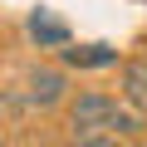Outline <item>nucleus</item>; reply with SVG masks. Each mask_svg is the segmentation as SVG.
Returning <instances> with one entry per match:
<instances>
[{
	"instance_id": "obj_1",
	"label": "nucleus",
	"mask_w": 147,
	"mask_h": 147,
	"mask_svg": "<svg viewBox=\"0 0 147 147\" xmlns=\"http://www.w3.org/2000/svg\"><path fill=\"white\" fill-rule=\"evenodd\" d=\"M69 127H74V137H137L142 132L137 113L98 88H88L69 103Z\"/></svg>"
},
{
	"instance_id": "obj_2",
	"label": "nucleus",
	"mask_w": 147,
	"mask_h": 147,
	"mask_svg": "<svg viewBox=\"0 0 147 147\" xmlns=\"http://www.w3.org/2000/svg\"><path fill=\"white\" fill-rule=\"evenodd\" d=\"M64 93H69V74L64 69H30L25 74V103L30 108H59L64 103Z\"/></svg>"
},
{
	"instance_id": "obj_3",
	"label": "nucleus",
	"mask_w": 147,
	"mask_h": 147,
	"mask_svg": "<svg viewBox=\"0 0 147 147\" xmlns=\"http://www.w3.org/2000/svg\"><path fill=\"white\" fill-rule=\"evenodd\" d=\"M30 39L39 44V49H69V25L54 15V10H44V5H34L30 10Z\"/></svg>"
},
{
	"instance_id": "obj_4",
	"label": "nucleus",
	"mask_w": 147,
	"mask_h": 147,
	"mask_svg": "<svg viewBox=\"0 0 147 147\" xmlns=\"http://www.w3.org/2000/svg\"><path fill=\"white\" fill-rule=\"evenodd\" d=\"M123 103L132 113H147V54H132L123 64Z\"/></svg>"
},
{
	"instance_id": "obj_5",
	"label": "nucleus",
	"mask_w": 147,
	"mask_h": 147,
	"mask_svg": "<svg viewBox=\"0 0 147 147\" xmlns=\"http://www.w3.org/2000/svg\"><path fill=\"white\" fill-rule=\"evenodd\" d=\"M59 54H64L69 69H113V64H118V49H113V44H69V49H59Z\"/></svg>"
},
{
	"instance_id": "obj_6",
	"label": "nucleus",
	"mask_w": 147,
	"mask_h": 147,
	"mask_svg": "<svg viewBox=\"0 0 147 147\" xmlns=\"http://www.w3.org/2000/svg\"><path fill=\"white\" fill-rule=\"evenodd\" d=\"M69 147H118V137H74Z\"/></svg>"
},
{
	"instance_id": "obj_7",
	"label": "nucleus",
	"mask_w": 147,
	"mask_h": 147,
	"mask_svg": "<svg viewBox=\"0 0 147 147\" xmlns=\"http://www.w3.org/2000/svg\"><path fill=\"white\" fill-rule=\"evenodd\" d=\"M5 137H10V98L0 93V142H5Z\"/></svg>"
}]
</instances>
